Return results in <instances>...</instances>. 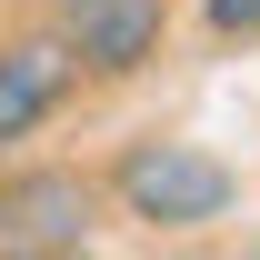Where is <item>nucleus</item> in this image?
Listing matches in <instances>:
<instances>
[{"instance_id": "obj_5", "label": "nucleus", "mask_w": 260, "mask_h": 260, "mask_svg": "<svg viewBox=\"0 0 260 260\" xmlns=\"http://www.w3.org/2000/svg\"><path fill=\"white\" fill-rule=\"evenodd\" d=\"M210 40H260V0H200Z\"/></svg>"}, {"instance_id": "obj_1", "label": "nucleus", "mask_w": 260, "mask_h": 260, "mask_svg": "<svg viewBox=\"0 0 260 260\" xmlns=\"http://www.w3.org/2000/svg\"><path fill=\"white\" fill-rule=\"evenodd\" d=\"M100 200H120V220H140L150 240H190L240 210V170L200 140H130L100 180Z\"/></svg>"}, {"instance_id": "obj_4", "label": "nucleus", "mask_w": 260, "mask_h": 260, "mask_svg": "<svg viewBox=\"0 0 260 260\" xmlns=\"http://www.w3.org/2000/svg\"><path fill=\"white\" fill-rule=\"evenodd\" d=\"M70 90H80V60H70V40H60V30L10 40V50H0V150H20L30 130H50Z\"/></svg>"}, {"instance_id": "obj_2", "label": "nucleus", "mask_w": 260, "mask_h": 260, "mask_svg": "<svg viewBox=\"0 0 260 260\" xmlns=\"http://www.w3.org/2000/svg\"><path fill=\"white\" fill-rule=\"evenodd\" d=\"M100 240V180L90 170H0V260H70Z\"/></svg>"}, {"instance_id": "obj_3", "label": "nucleus", "mask_w": 260, "mask_h": 260, "mask_svg": "<svg viewBox=\"0 0 260 260\" xmlns=\"http://www.w3.org/2000/svg\"><path fill=\"white\" fill-rule=\"evenodd\" d=\"M50 30L70 40L80 80H140L170 40V0H60Z\"/></svg>"}]
</instances>
